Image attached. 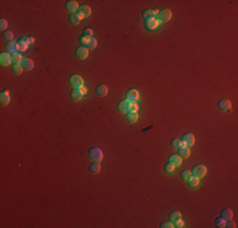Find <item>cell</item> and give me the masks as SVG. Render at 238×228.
<instances>
[{"instance_id": "6da1fadb", "label": "cell", "mask_w": 238, "mask_h": 228, "mask_svg": "<svg viewBox=\"0 0 238 228\" xmlns=\"http://www.w3.org/2000/svg\"><path fill=\"white\" fill-rule=\"evenodd\" d=\"M89 157L90 160H93L94 162H100L101 160H103V151H101L100 148H91L89 151Z\"/></svg>"}, {"instance_id": "7a4b0ae2", "label": "cell", "mask_w": 238, "mask_h": 228, "mask_svg": "<svg viewBox=\"0 0 238 228\" xmlns=\"http://www.w3.org/2000/svg\"><path fill=\"white\" fill-rule=\"evenodd\" d=\"M140 99V93L135 89H129L125 94V100L130 102V103H135Z\"/></svg>"}, {"instance_id": "3957f363", "label": "cell", "mask_w": 238, "mask_h": 228, "mask_svg": "<svg viewBox=\"0 0 238 228\" xmlns=\"http://www.w3.org/2000/svg\"><path fill=\"white\" fill-rule=\"evenodd\" d=\"M191 174L194 175V176H196V178H204L207 175V167L204 166V165H196L194 169H193V171H191Z\"/></svg>"}, {"instance_id": "277c9868", "label": "cell", "mask_w": 238, "mask_h": 228, "mask_svg": "<svg viewBox=\"0 0 238 228\" xmlns=\"http://www.w3.org/2000/svg\"><path fill=\"white\" fill-rule=\"evenodd\" d=\"M70 84L72 85L74 89H80L81 86H84V80H82V77L79 76V75H72V76L70 77Z\"/></svg>"}, {"instance_id": "5b68a950", "label": "cell", "mask_w": 238, "mask_h": 228, "mask_svg": "<svg viewBox=\"0 0 238 228\" xmlns=\"http://www.w3.org/2000/svg\"><path fill=\"white\" fill-rule=\"evenodd\" d=\"M181 142H182V147H191L194 143H195V137L191 135V133H186L182 136L181 138Z\"/></svg>"}, {"instance_id": "8992f818", "label": "cell", "mask_w": 238, "mask_h": 228, "mask_svg": "<svg viewBox=\"0 0 238 228\" xmlns=\"http://www.w3.org/2000/svg\"><path fill=\"white\" fill-rule=\"evenodd\" d=\"M157 15H158L160 22H168L172 17V13H171V10H168V9H162V10L158 12Z\"/></svg>"}, {"instance_id": "52a82bcc", "label": "cell", "mask_w": 238, "mask_h": 228, "mask_svg": "<svg viewBox=\"0 0 238 228\" xmlns=\"http://www.w3.org/2000/svg\"><path fill=\"white\" fill-rule=\"evenodd\" d=\"M75 56L79 58V60H85L89 56V50L86 47H77L75 50Z\"/></svg>"}, {"instance_id": "ba28073f", "label": "cell", "mask_w": 238, "mask_h": 228, "mask_svg": "<svg viewBox=\"0 0 238 228\" xmlns=\"http://www.w3.org/2000/svg\"><path fill=\"white\" fill-rule=\"evenodd\" d=\"M79 17L81 18V19H84V18H89L90 17V14H91V9H90V7L89 5H81L80 8H79Z\"/></svg>"}, {"instance_id": "9c48e42d", "label": "cell", "mask_w": 238, "mask_h": 228, "mask_svg": "<svg viewBox=\"0 0 238 228\" xmlns=\"http://www.w3.org/2000/svg\"><path fill=\"white\" fill-rule=\"evenodd\" d=\"M18 51H19L18 42L12 41V42H8V43H7V52H8L9 55H15V53H18Z\"/></svg>"}, {"instance_id": "30bf717a", "label": "cell", "mask_w": 238, "mask_h": 228, "mask_svg": "<svg viewBox=\"0 0 238 228\" xmlns=\"http://www.w3.org/2000/svg\"><path fill=\"white\" fill-rule=\"evenodd\" d=\"M218 108L222 112H230L232 110V103L229 100H227V99H222L218 103Z\"/></svg>"}, {"instance_id": "8fae6325", "label": "cell", "mask_w": 238, "mask_h": 228, "mask_svg": "<svg viewBox=\"0 0 238 228\" xmlns=\"http://www.w3.org/2000/svg\"><path fill=\"white\" fill-rule=\"evenodd\" d=\"M79 4L75 2V0H70V2H66V9H67V12H70L71 14H74V13H76L77 10H79Z\"/></svg>"}, {"instance_id": "7c38bea8", "label": "cell", "mask_w": 238, "mask_h": 228, "mask_svg": "<svg viewBox=\"0 0 238 228\" xmlns=\"http://www.w3.org/2000/svg\"><path fill=\"white\" fill-rule=\"evenodd\" d=\"M9 102H10L9 90H8V89H5V90L2 93V95H0V103H2V105H3V107H5V105H8V104H9Z\"/></svg>"}, {"instance_id": "4fadbf2b", "label": "cell", "mask_w": 238, "mask_h": 228, "mask_svg": "<svg viewBox=\"0 0 238 228\" xmlns=\"http://www.w3.org/2000/svg\"><path fill=\"white\" fill-rule=\"evenodd\" d=\"M17 42H18V46H19V51H25V50L30 46L28 37H22V38H19Z\"/></svg>"}, {"instance_id": "5bb4252c", "label": "cell", "mask_w": 238, "mask_h": 228, "mask_svg": "<svg viewBox=\"0 0 238 228\" xmlns=\"http://www.w3.org/2000/svg\"><path fill=\"white\" fill-rule=\"evenodd\" d=\"M117 108H118V110L122 112V113H128L129 109H130V102H128V100H123V102L118 103Z\"/></svg>"}, {"instance_id": "9a60e30c", "label": "cell", "mask_w": 238, "mask_h": 228, "mask_svg": "<svg viewBox=\"0 0 238 228\" xmlns=\"http://www.w3.org/2000/svg\"><path fill=\"white\" fill-rule=\"evenodd\" d=\"M0 63H2L3 66H8L9 63H13L12 62V56L8 52H3L2 55H0Z\"/></svg>"}, {"instance_id": "2e32d148", "label": "cell", "mask_w": 238, "mask_h": 228, "mask_svg": "<svg viewBox=\"0 0 238 228\" xmlns=\"http://www.w3.org/2000/svg\"><path fill=\"white\" fill-rule=\"evenodd\" d=\"M160 24V20L158 19H147V20H145V27L147 28V29H150V30H152V29H156L157 28V25Z\"/></svg>"}, {"instance_id": "e0dca14e", "label": "cell", "mask_w": 238, "mask_h": 228, "mask_svg": "<svg viewBox=\"0 0 238 228\" xmlns=\"http://www.w3.org/2000/svg\"><path fill=\"white\" fill-rule=\"evenodd\" d=\"M20 65H22V67L24 70H27V71H29V70H32L33 67H34V62H33V60H30V58H23Z\"/></svg>"}, {"instance_id": "ac0fdd59", "label": "cell", "mask_w": 238, "mask_h": 228, "mask_svg": "<svg viewBox=\"0 0 238 228\" xmlns=\"http://www.w3.org/2000/svg\"><path fill=\"white\" fill-rule=\"evenodd\" d=\"M95 94H96L98 96H100V98L105 96V95L108 94V86H107V85H99V86H96Z\"/></svg>"}, {"instance_id": "d6986e66", "label": "cell", "mask_w": 238, "mask_h": 228, "mask_svg": "<svg viewBox=\"0 0 238 228\" xmlns=\"http://www.w3.org/2000/svg\"><path fill=\"white\" fill-rule=\"evenodd\" d=\"M168 162L170 164H172L174 166H180L181 162H182V158L179 155H171L170 158H168Z\"/></svg>"}, {"instance_id": "ffe728a7", "label": "cell", "mask_w": 238, "mask_h": 228, "mask_svg": "<svg viewBox=\"0 0 238 228\" xmlns=\"http://www.w3.org/2000/svg\"><path fill=\"white\" fill-rule=\"evenodd\" d=\"M125 119L129 123H135V122L138 120V113L137 112H128L125 114Z\"/></svg>"}, {"instance_id": "44dd1931", "label": "cell", "mask_w": 238, "mask_h": 228, "mask_svg": "<svg viewBox=\"0 0 238 228\" xmlns=\"http://www.w3.org/2000/svg\"><path fill=\"white\" fill-rule=\"evenodd\" d=\"M70 96H71V99L74 100V102H79V100H81L82 99V94H81V91L79 90V89H74L71 93H70Z\"/></svg>"}, {"instance_id": "7402d4cb", "label": "cell", "mask_w": 238, "mask_h": 228, "mask_svg": "<svg viewBox=\"0 0 238 228\" xmlns=\"http://www.w3.org/2000/svg\"><path fill=\"white\" fill-rule=\"evenodd\" d=\"M190 155H191V152H190V148L189 147H180L179 148V156L181 157V158H188V157H190Z\"/></svg>"}, {"instance_id": "603a6c76", "label": "cell", "mask_w": 238, "mask_h": 228, "mask_svg": "<svg viewBox=\"0 0 238 228\" xmlns=\"http://www.w3.org/2000/svg\"><path fill=\"white\" fill-rule=\"evenodd\" d=\"M220 217H222L224 220L232 219V217H233V212H232V209H230V208H225V209H223V210L220 212Z\"/></svg>"}, {"instance_id": "cb8c5ba5", "label": "cell", "mask_w": 238, "mask_h": 228, "mask_svg": "<svg viewBox=\"0 0 238 228\" xmlns=\"http://www.w3.org/2000/svg\"><path fill=\"white\" fill-rule=\"evenodd\" d=\"M100 162H93V164L90 165V167H89V171L91 172V174H99V171H100Z\"/></svg>"}, {"instance_id": "d4e9b609", "label": "cell", "mask_w": 238, "mask_h": 228, "mask_svg": "<svg viewBox=\"0 0 238 228\" xmlns=\"http://www.w3.org/2000/svg\"><path fill=\"white\" fill-rule=\"evenodd\" d=\"M24 69L22 67V65L20 63H18V65H13V66H12V72L14 74V75H20L22 74V71H23Z\"/></svg>"}, {"instance_id": "484cf974", "label": "cell", "mask_w": 238, "mask_h": 228, "mask_svg": "<svg viewBox=\"0 0 238 228\" xmlns=\"http://www.w3.org/2000/svg\"><path fill=\"white\" fill-rule=\"evenodd\" d=\"M80 20H81V18L79 17V14H77V13H74V14H71V15H70V23H71V24L77 25V24L80 23Z\"/></svg>"}, {"instance_id": "4316f807", "label": "cell", "mask_w": 238, "mask_h": 228, "mask_svg": "<svg viewBox=\"0 0 238 228\" xmlns=\"http://www.w3.org/2000/svg\"><path fill=\"white\" fill-rule=\"evenodd\" d=\"M188 183H189V186H191V188H195V186H198V185H199V178H196V176L191 175V176L189 178Z\"/></svg>"}, {"instance_id": "83f0119b", "label": "cell", "mask_w": 238, "mask_h": 228, "mask_svg": "<svg viewBox=\"0 0 238 228\" xmlns=\"http://www.w3.org/2000/svg\"><path fill=\"white\" fill-rule=\"evenodd\" d=\"M170 145H171L172 148H180V147H182V142H181L180 138H174V140H171Z\"/></svg>"}, {"instance_id": "f1b7e54d", "label": "cell", "mask_w": 238, "mask_h": 228, "mask_svg": "<svg viewBox=\"0 0 238 228\" xmlns=\"http://www.w3.org/2000/svg\"><path fill=\"white\" fill-rule=\"evenodd\" d=\"M170 220L171 222H174V220H176V219H179V218H181V213L179 212V210H172L171 213H170Z\"/></svg>"}, {"instance_id": "f546056e", "label": "cell", "mask_w": 238, "mask_h": 228, "mask_svg": "<svg viewBox=\"0 0 238 228\" xmlns=\"http://www.w3.org/2000/svg\"><path fill=\"white\" fill-rule=\"evenodd\" d=\"M22 60H23V57L20 56V53H15V55H12V62H13V65H18V63H22Z\"/></svg>"}, {"instance_id": "4dcf8cb0", "label": "cell", "mask_w": 238, "mask_h": 228, "mask_svg": "<svg viewBox=\"0 0 238 228\" xmlns=\"http://www.w3.org/2000/svg\"><path fill=\"white\" fill-rule=\"evenodd\" d=\"M3 37H4V40L8 41V42H12V41L14 40V34H13V32H10V30H5L4 33H3Z\"/></svg>"}, {"instance_id": "1f68e13d", "label": "cell", "mask_w": 238, "mask_h": 228, "mask_svg": "<svg viewBox=\"0 0 238 228\" xmlns=\"http://www.w3.org/2000/svg\"><path fill=\"white\" fill-rule=\"evenodd\" d=\"M143 18H145V20H147V19H153L155 18V13H153V10H145L143 12Z\"/></svg>"}, {"instance_id": "d6a6232c", "label": "cell", "mask_w": 238, "mask_h": 228, "mask_svg": "<svg viewBox=\"0 0 238 228\" xmlns=\"http://www.w3.org/2000/svg\"><path fill=\"white\" fill-rule=\"evenodd\" d=\"M90 40H91V37H86V36H81V37L79 38V41H80V43L82 45V47H87Z\"/></svg>"}, {"instance_id": "836d02e7", "label": "cell", "mask_w": 238, "mask_h": 228, "mask_svg": "<svg viewBox=\"0 0 238 228\" xmlns=\"http://www.w3.org/2000/svg\"><path fill=\"white\" fill-rule=\"evenodd\" d=\"M96 46H98V41L94 38V37H91V40H90V42H89V45H87V50H94V48H96Z\"/></svg>"}, {"instance_id": "e575fe53", "label": "cell", "mask_w": 238, "mask_h": 228, "mask_svg": "<svg viewBox=\"0 0 238 228\" xmlns=\"http://www.w3.org/2000/svg\"><path fill=\"white\" fill-rule=\"evenodd\" d=\"M180 175H181V179H182V180H186V181H188V180H189V178H190L193 174H191V171H190V170H184V171H181V174H180Z\"/></svg>"}, {"instance_id": "d590c367", "label": "cell", "mask_w": 238, "mask_h": 228, "mask_svg": "<svg viewBox=\"0 0 238 228\" xmlns=\"http://www.w3.org/2000/svg\"><path fill=\"white\" fill-rule=\"evenodd\" d=\"M225 225V220L222 218V217H218L217 219H215V227H218V228H223Z\"/></svg>"}, {"instance_id": "8d00e7d4", "label": "cell", "mask_w": 238, "mask_h": 228, "mask_svg": "<svg viewBox=\"0 0 238 228\" xmlns=\"http://www.w3.org/2000/svg\"><path fill=\"white\" fill-rule=\"evenodd\" d=\"M174 169H175V166H174L172 164H170V162H168V164H166L165 167H163V170H165L166 174H171V172L174 171Z\"/></svg>"}, {"instance_id": "74e56055", "label": "cell", "mask_w": 238, "mask_h": 228, "mask_svg": "<svg viewBox=\"0 0 238 228\" xmlns=\"http://www.w3.org/2000/svg\"><path fill=\"white\" fill-rule=\"evenodd\" d=\"M82 36H86V37H93V29L91 28H85L84 32H82Z\"/></svg>"}, {"instance_id": "f35d334b", "label": "cell", "mask_w": 238, "mask_h": 228, "mask_svg": "<svg viewBox=\"0 0 238 228\" xmlns=\"http://www.w3.org/2000/svg\"><path fill=\"white\" fill-rule=\"evenodd\" d=\"M224 227H228V228H235L237 224H235V222H233L232 219H228V220H225V225H224Z\"/></svg>"}, {"instance_id": "ab89813d", "label": "cell", "mask_w": 238, "mask_h": 228, "mask_svg": "<svg viewBox=\"0 0 238 228\" xmlns=\"http://www.w3.org/2000/svg\"><path fill=\"white\" fill-rule=\"evenodd\" d=\"M7 27H8V22H7L5 19H2V20H0V29H2L3 32H5Z\"/></svg>"}, {"instance_id": "60d3db41", "label": "cell", "mask_w": 238, "mask_h": 228, "mask_svg": "<svg viewBox=\"0 0 238 228\" xmlns=\"http://www.w3.org/2000/svg\"><path fill=\"white\" fill-rule=\"evenodd\" d=\"M161 227H162V228H174L175 225H174V223H172L171 220H168V222L162 223V224H161Z\"/></svg>"}, {"instance_id": "b9f144b4", "label": "cell", "mask_w": 238, "mask_h": 228, "mask_svg": "<svg viewBox=\"0 0 238 228\" xmlns=\"http://www.w3.org/2000/svg\"><path fill=\"white\" fill-rule=\"evenodd\" d=\"M175 222V227H179V228H181V227H184V220L181 219V218H179V219H176V220H174Z\"/></svg>"}, {"instance_id": "7bdbcfd3", "label": "cell", "mask_w": 238, "mask_h": 228, "mask_svg": "<svg viewBox=\"0 0 238 228\" xmlns=\"http://www.w3.org/2000/svg\"><path fill=\"white\" fill-rule=\"evenodd\" d=\"M137 110H138L137 103H130V109H129V112H137Z\"/></svg>"}, {"instance_id": "ee69618b", "label": "cell", "mask_w": 238, "mask_h": 228, "mask_svg": "<svg viewBox=\"0 0 238 228\" xmlns=\"http://www.w3.org/2000/svg\"><path fill=\"white\" fill-rule=\"evenodd\" d=\"M79 90H80V91H81V94H82V95H85V94H86V91H87V90H86V87H85V86H81V87H80V89H79Z\"/></svg>"}, {"instance_id": "f6af8a7d", "label": "cell", "mask_w": 238, "mask_h": 228, "mask_svg": "<svg viewBox=\"0 0 238 228\" xmlns=\"http://www.w3.org/2000/svg\"><path fill=\"white\" fill-rule=\"evenodd\" d=\"M28 40H29V43H30V45L34 43V38H33V37H28Z\"/></svg>"}]
</instances>
